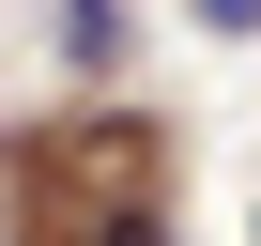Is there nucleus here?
I'll return each mask as SVG.
<instances>
[{
	"label": "nucleus",
	"instance_id": "1",
	"mask_svg": "<svg viewBox=\"0 0 261 246\" xmlns=\"http://www.w3.org/2000/svg\"><path fill=\"white\" fill-rule=\"evenodd\" d=\"M200 31H261V0H200Z\"/></svg>",
	"mask_w": 261,
	"mask_h": 246
},
{
	"label": "nucleus",
	"instance_id": "2",
	"mask_svg": "<svg viewBox=\"0 0 261 246\" xmlns=\"http://www.w3.org/2000/svg\"><path fill=\"white\" fill-rule=\"evenodd\" d=\"M108 246H154V231H139V215H123V231H108Z\"/></svg>",
	"mask_w": 261,
	"mask_h": 246
}]
</instances>
